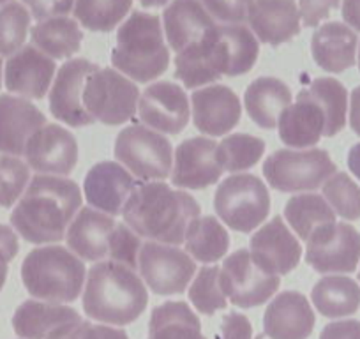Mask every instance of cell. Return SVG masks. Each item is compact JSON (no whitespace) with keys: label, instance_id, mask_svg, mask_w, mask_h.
Wrapping results in <instances>:
<instances>
[{"label":"cell","instance_id":"9","mask_svg":"<svg viewBox=\"0 0 360 339\" xmlns=\"http://www.w3.org/2000/svg\"><path fill=\"white\" fill-rule=\"evenodd\" d=\"M138 85L117 69H98L83 89V106L89 115L106 126H120L136 115Z\"/></svg>","mask_w":360,"mask_h":339},{"label":"cell","instance_id":"16","mask_svg":"<svg viewBox=\"0 0 360 339\" xmlns=\"http://www.w3.org/2000/svg\"><path fill=\"white\" fill-rule=\"evenodd\" d=\"M23 155L29 168L37 175L64 177L78 162V143L65 127L46 124L30 138Z\"/></svg>","mask_w":360,"mask_h":339},{"label":"cell","instance_id":"57","mask_svg":"<svg viewBox=\"0 0 360 339\" xmlns=\"http://www.w3.org/2000/svg\"><path fill=\"white\" fill-rule=\"evenodd\" d=\"M2 75H4V71H2V57H0V85H2Z\"/></svg>","mask_w":360,"mask_h":339},{"label":"cell","instance_id":"41","mask_svg":"<svg viewBox=\"0 0 360 339\" xmlns=\"http://www.w3.org/2000/svg\"><path fill=\"white\" fill-rule=\"evenodd\" d=\"M323 198L338 216L348 221L360 219V188L345 172H335L325 182Z\"/></svg>","mask_w":360,"mask_h":339},{"label":"cell","instance_id":"26","mask_svg":"<svg viewBox=\"0 0 360 339\" xmlns=\"http://www.w3.org/2000/svg\"><path fill=\"white\" fill-rule=\"evenodd\" d=\"M248 22L256 39L279 46L300 32L299 6L293 0H255Z\"/></svg>","mask_w":360,"mask_h":339},{"label":"cell","instance_id":"55","mask_svg":"<svg viewBox=\"0 0 360 339\" xmlns=\"http://www.w3.org/2000/svg\"><path fill=\"white\" fill-rule=\"evenodd\" d=\"M348 166L352 174L360 181V143L353 145L348 154Z\"/></svg>","mask_w":360,"mask_h":339},{"label":"cell","instance_id":"19","mask_svg":"<svg viewBox=\"0 0 360 339\" xmlns=\"http://www.w3.org/2000/svg\"><path fill=\"white\" fill-rule=\"evenodd\" d=\"M55 72L53 58L36 46H23L6 62L4 85L9 94L18 98L43 99L50 91Z\"/></svg>","mask_w":360,"mask_h":339},{"label":"cell","instance_id":"14","mask_svg":"<svg viewBox=\"0 0 360 339\" xmlns=\"http://www.w3.org/2000/svg\"><path fill=\"white\" fill-rule=\"evenodd\" d=\"M98 69V64L86 58H71L58 69L50 89V112L55 119L71 127L96 122L83 106V89L89 76Z\"/></svg>","mask_w":360,"mask_h":339},{"label":"cell","instance_id":"45","mask_svg":"<svg viewBox=\"0 0 360 339\" xmlns=\"http://www.w3.org/2000/svg\"><path fill=\"white\" fill-rule=\"evenodd\" d=\"M214 20L221 23H244L255 0H200Z\"/></svg>","mask_w":360,"mask_h":339},{"label":"cell","instance_id":"17","mask_svg":"<svg viewBox=\"0 0 360 339\" xmlns=\"http://www.w3.org/2000/svg\"><path fill=\"white\" fill-rule=\"evenodd\" d=\"M251 258L270 276H285L299 265L302 245L281 216H274L251 237Z\"/></svg>","mask_w":360,"mask_h":339},{"label":"cell","instance_id":"34","mask_svg":"<svg viewBox=\"0 0 360 339\" xmlns=\"http://www.w3.org/2000/svg\"><path fill=\"white\" fill-rule=\"evenodd\" d=\"M186 252L193 260L214 264L228 252L230 237L214 216H200L189 224L184 238Z\"/></svg>","mask_w":360,"mask_h":339},{"label":"cell","instance_id":"6","mask_svg":"<svg viewBox=\"0 0 360 339\" xmlns=\"http://www.w3.org/2000/svg\"><path fill=\"white\" fill-rule=\"evenodd\" d=\"M335 165L327 151H276L263 165V175L270 188L281 193L313 191L321 188L335 174Z\"/></svg>","mask_w":360,"mask_h":339},{"label":"cell","instance_id":"20","mask_svg":"<svg viewBox=\"0 0 360 339\" xmlns=\"http://www.w3.org/2000/svg\"><path fill=\"white\" fill-rule=\"evenodd\" d=\"M136 186V179L122 165L101 161L89 170L83 193L92 209L108 216H119Z\"/></svg>","mask_w":360,"mask_h":339},{"label":"cell","instance_id":"59","mask_svg":"<svg viewBox=\"0 0 360 339\" xmlns=\"http://www.w3.org/2000/svg\"><path fill=\"white\" fill-rule=\"evenodd\" d=\"M359 69H360V51H359Z\"/></svg>","mask_w":360,"mask_h":339},{"label":"cell","instance_id":"36","mask_svg":"<svg viewBox=\"0 0 360 339\" xmlns=\"http://www.w3.org/2000/svg\"><path fill=\"white\" fill-rule=\"evenodd\" d=\"M307 92L320 105L325 115L323 136H335L341 133L348 113V92L345 85L334 78H316L313 79Z\"/></svg>","mask_w":360,"mask_h":339},{"label":"cell","instance_id":"25","mask_svg":"<svg viewBox=\"0 0 360 339\" xmlns=\"http://www.w3.org/2000/svg\"><path fill=\"white\" fill-rule=\"evenodd\" d=\"M216 27L200 0H172L162 13V30L175 53L202 41Z\"/></svg>","mask_w":360,"mask_h":339},{"label":"cell","instance_id":"40","mask_svg":"<svg viewBox=\"0 0 360 339\" xmlns=\"http://www.w3.org/2000/svg\"><path fill=\"white\" fill-rule=\"evenodd\" d=\"M32 15L20 2L0 8V57H13L25 46Z\"/></svg>","mask_w":360,"mask_h":339},{"label":"cell","instance_id":"47","mask_svg":"<svg viewBox=\"0 0 360 339\" xmlns=\"http://www.w3.org/2000/svg\"><path fill=\"white\" fill-rule=\"evenodd\" d=\"M339 2L341 0H299L300 22L306 27H318L339 8Z\"/></svg>","mask_w":360,"mask_h":339},{"label":"cell","instance_id":"29","mask_svg":"<svg viewBox=\"0 0 360 339\" xmlns=\"http://www.w3.org/2000/svg\"><path fill=\"white\" fill-rule=\"evenodd\" d=\"M292 105V92L285 82L262 76L245 89L244 106L252 122L262 129H274L279 117Z\"/></svg>","mask_w":360,"mask_h":339},{"label":"cell","instance_id":"28","mask_svg":"<svg viewBox=\"0 0 360 339\" xmlns=\"http://www.w3.org/2000/svg\"><path fill=\"white\" fill-rule=\"evenodd\" d=\"M356 43V34L348 25L330 22L313 34L311 53L323 71L338 75L355 65Z\"/></svg>","mask_w":360,"mask_h":339},{"label":"cell","instance_id":"3","mask_svg":"<svg viewBox=\"0 0 360 339\" xmlns=\"http://www.w3.org/2000/svg\"><path fill=\"white\" fill-rule=\"evenodd\" d=\"M148 302L145 283L133 269L115 262L90 267L83 292V311L108 325H129L141 316Z\"/></svg>","mask_w":360,"mask_h":339},{"label":"cell","instance_id":"49","mask_svg":"<svg viewBox=\"0 0 360 339\" xmlns=\"http://www.w3.org/2000/svg\"><path fill=\"white\" fill-rule=\"evenodd\" d=\"M252 325L248 316L242 313H228L221 320L219 328L216 332V339H251Z\"/></svg>","mask_w":360,"mask_h":339},{"label":"cell","instance_id":"24","mask_svg":"<svg viewBox=\"0 0 360 339\" xmlns=\"http://www.w3.org/2000/svg\"><path fill=\"white\" fill-rule=\"evenodd\" d=\"M115 224L113 216L92 207H82L65 234L69 249L79 260L101 262L108 257L110 235Z\"/></svg>","mask_w":360,"mask_h":339},{"label":"cell","instance_id":"2","mask_svg":"<svg viewBox=\"0 0 360 339\" xmlns=\"http://www.w3.org/2000/svg\"><path fill=\"white\" fill-rule=\"evenodd\" d=\"M200 212V203L189 193L162 182H145L131 193L122 216L127 226L140 237L179 245Z\"/></svg>","mask_w":360,"mask_h":339},{"label":"cell","instance_id":"37","mask_svg":"<svg viewBox=\"0 0 360 339\" xmlns=\"http://www.w3.org/2000/svg\"><path fill=\"white\" fill-rule=\"evenodd\" d=\"M133 0H75L76 22L92 32H110L129 13Z\"/></svg>","mask_w":360,"mask_h":339},{"label":"cell","instance_id":"4","mask_svg":"<svg viewBox=\"0 0 360 339\" xmlns=\"http://www.w3.org/2000/svg\"><path fill=\"white\" fill-rule=\"evenodd\" d=\"M112 64L117 71L138 83L152 82L168 69L169 50L159 16L136 11L120 25Z\"/></svg>","mask_w":360,"mask_h":339},{"label":"cell","instance_id":"31","mask_svg":"<svg viewBox=\"0 0 360 339\" xmlns=\"http://www.w3.org/2000/svg\"><path fill=\"white\" fill-rule=\"evenodd\" d=\"M30 37H32V46L53 60L76 55L83 41L78 22L69 16H55L37 22V25L32 27Z\"/></svg>","mask_w":360,"mask_h":339},{"label":"cell","instance_id":"12","mask_svg":"<svg viewBox=\"0 0 360 339\" xmlns=\"http://www.w3.org/2000/svg\"><path fill=\"white\" fill-rule=\"evenodd\" d=\"M306 262L320 274H352L360 262V234L346 223H332L307 241Z\"/></svg>","mask_w":360,"mask_h":339},{"label":"cell","instance_id":"1","mask_svg":"<svg viewBox=\"0 0 360 339\" xmlns=\"http://www.w3.org/2000/svg\"><path fill=\"white\" fill-rule=\"evenodd\" d=\"M82 191L71 179L36 175L11 212V226L30 244H55L68 234L78 210Z\"/></svg>","mask_w":360,"mask_h":339},{"label":"cell","instance_id":"43","mask_svg":"<svg viewBox=\"0 0 360 339\" xmlns=\"http://www.w3.org/2000/svg\"><path fill=\"white\" fill-rule=\"evenodd\" d=\"M30 182V168L13 155H0V207L16 205Z\"/></svg>","mask_w":360,"mask_h":339},{"label":"cell","instance_id":"35","mask_svg":"<svg viewBox=\"0 0 360 339\" xmlns=\"http://www.w3.org/2000/svg\"><path fill=\"white\" fill-rule=\"evenodd\" d=\"M285 217L293 231L306 242L316 230L335 223V212L320 195H297L290 198L285 207Z\"/></svg>","mask_w":360,"mask_h":339},{"label":"cell","instance_id":"30","mask_svg":"<svg viewBox=\"0 0 360 339\" xmlns=\"http://www.w3.org/2000/svg\"><path fill=\"white\" fill-rule=\"evenodd\" d=\"M78 320L82 316L72 307L30 299L20 304L13 314V328L23 339H46L55 328Z\"/></svg>","mask_w":360,"mask_h":339},{"label":"cell","instance_id":"15","mask_svg":"<svg viewBox=\"0 0 360 339\" xmlns=\"http://www.w3.org/2000/svg\"><path fill=\"white\" fill-rule=\"evenodd\" d=\"M138 115L143 126L161 134H179L189 122V99L184 89L172 82L148 85L138 101Z\"/></svg>","mask_w":360,"mask_h":339},{"label":"cell","instance_id":"22","mask_svg":"<svg viewBox=\"0 0 360 339\" xmlns=\"http://www.w3.org/2000/svg\"><path fill=\"white\" fill-rule=\"evenodd\" d=\"M191 106L196 129L207 136H223L240 120V101L224 85H209L195 91Z\"/></svg>","mask_w":360,"mask_h":339},{"label":"cell","instance_id":"11","mask_svg":"<svg viewBox=\"0 0 360 339\" xmlns=\"http://www.w3.org/2000/svg\"><path fill=\"white\" fill-rule=\"evenodd\" d=\"M278 276H270L252 262L248 249H238L224 258L219 267V285L224 297L238 307L265 304L279 288Z\"/></svg>","mask_w":360,"mask_h":339},{"label":"cell","instance_id":"5","mask_svg":"<svg viewBox=\"0 0 360 339\" xmlns=\"http://www.w3.org/2000/svg\"><path fill=\"white\" fill-rule=\"evenodd\" d=\"M22 281L37 300L75 302L85 285V265L68 248L43 245L32 249L23 260Z\"/></svg>","mask_w":360,"mask_h":339},{"label":"cell","instance_id":"8","mask_svg":"<svg viewBox=\"0 0 360 339\" xmlns=\"http://www.w3.org/2000/svg\"><path fill=\"white\" fill-rule=\"evenodd\" d=\"M214 207L226 226L249 234L269 216V189L255 175L235 174L217 186Z\"/></svg>","mask_w":360,"mask_h":339},{"label":"cell","instance_id":"44","mask_svg":"<svg viewBox=\"0 0 360 339\" xmlns=\"http://www.w3.org/2000/svg\"><path fill=\"white\" fill-rule=\"evenodd\" d=\"M141 237L134 234L127 224L117 223L110 235V260L115 264L126 265L129 269H138V258L141 251Z\"/></svg>","mask_w":360,"mask_h":339},{"label":"cell","instance_id":"33","mask_svg":"<svg viewBox=\"0 0 360 339\" xmlns=\"http://www.w3.org/2000/svg\"><path fill=\"white\" fill-rule=\"evenodd\" d=\"M311 299L323 316H349L360 307V286L345 276H327L314 285Z\"/></svg>","mask_w":360,"mask_h":339},{"label":"cell","instance_id":"53","mask_svg":"<svg viewBox=\"0 0 360 339\" xmlns=\"http://www.w3.org/2000/svg\"><path fill=\"white\" fill-rule=\"evenodd\" d=\"M342 18L360 32V0H342Z\"/></svg>","mask_w":360,"mask_h":339},{"label":"cell","instance_id":"48","mask_svg":"<svg viewBox=\"0 0 360 339\" xmlns=\"http://www.w3.org/2000/svg\"><path fill=\"white\" fill-rule=\"evenodd\" d=\"M23 6L37 22H43L55 16L68 15L75 8V0H23Z\"/></svg>","mask_w":360,"mask_h":339},{"label":"cell","instance_id":"13","mask_svg":"<svg viewBox=\"0 0 360 339\" xmlns=\"http://www.w3.org/2000/svg\"><path fill=\"white\" fill-rule=\"evenodd\" d=\"M207 53L214 71L219 76H240L251 71L258 58V39L242 23H221L205 37Z\"/></svg>","mask_w":360,"mask_h":339},{"label":"cell","instance_id":"21","mask_svg":"<svg viewBox=\"0 0 360 339\" xmlns=\"http://www.w3.org/2000/svg\"><path fill=\"white\" fill-rule=\"evenodd\" d=\"M43 126L46 117L29 99L13 94L0 96V152L4 155L25 154L30 138Z\"/></svg>","mask_w":360,"mask_h":339},{"label":"cell","instance_id":"32","mask_svg":"<svg viewBox=\"0 0 360 339\" xmlns=\"http://www.w3.org/2000/svg\"><path fill=\"white\" fill-rule=\"evenodd\" d=\"M148 339H207L195 311L182 300H169L152 311Z\"/></svg>","mask_w":360,"mask_h":339},{"label":"cell","instance_id":"56","mask_svg":"<svg viewBox=\"0 0 360 339\" xmlns=\"http://www.w3.org/2000/svg\"><path fill=\"white\" fill-rule=\"evenodd\" d=\"M169 0H140V4L145 8H161V6L168 4Z\"/></svg>","mask_w":360,"mask_h":339},{"label":"cell","instance_id":"54","mask_svg":"<svg viewBox=\"0 0 360 339\" xmlns=\"http://www.w3.org/2000/svg\"><path fill=\"white\" fill-rule=\"evenodd\" d=\"M349 126L353 133L360 136V87L353 89L349 98Z\"/></svg>","mask_w":360,"mask_h":339},{"label":"cell","instance_id":"52","mask_svg":"<svg viewBox=\"0 0 360 339\" xmlns=\"http://www.w3.org/2000/svg\"><path fill=\"white\" fill-rule=\"evenodd\" d=\"M83 339H129L122 328L110 327V325H92L89 324Z\"/></svg>","mask_w":360,"mask_h":339},{"label":"cell","instance_id":"51","mask_svg":"<svg viewBox=\"0 0 360 339\" xmlns=\"http://www.w3.org/2000/svg\"><path fill=\"white\" fill-rule=\"evenodd\" d=\"M89 324L90 321L85 320L71 321V324H65L62 325V327L55 328L53 332H50V334L46 335V339H83Z\"/></svg>","mask_w":360,"mask_h":339},{"label":"cell","instance_id":"23","mask_svg":"<svg viewBox=\"0 0 360 339\" xmlns=\"http://www.w3.org/2000/svg\"><path fill=\"white\" fill-rule=\"evenodd\" d=\"M314 328V313L300 292H283L269 304L263 331L270 339H307Z\"/></svg>","mask_w":360,"mask_h":339},{"label":"cell","instance_id":"46","mask_svg":"<svg viewBox=\"0 0 360 339\" xmlns=\"http://www.w3.org/2000/svg\"><path fill=\"white\" fill-rule=\"evenodd\" d=\"M18 235L15 228L8 224H0V292L8 279V267L18 255Z\"/></svg>","mask_w":360,"mask_h":339},{"label":"cell","instance_id":"27","mask_svg":"<svg viewBox=\"0 0 360 339\" xmlns=\"http://www.w3.org/2000/svg\"><path fill=\"white\" fill-rule=\"evenodd\" d=\"M283 143L292 148H309L325 133V115L307 89L299 92L297 101L283 112L278 120Z\"/></svg>","mask_w":360,"mask_h":339},{"label":"cell","instance_id":"18","mask_svg":"<svg viewBox=\"0 0 360 339\" xmlns=\"http://www.w3.org/2000/svg\"><path fill=\"white\" fill-rule=\"evenodd\" d=\"M223 168L217 162V143L210 138H188L176 147L172 184L179 189H205L217 184Z\"/></svg>","mask_w":360,"mask_h":339},{"label":"cell","instance_id":"50","mask_svg":"<svg viewBox=\"0 0 360 339\" xmlns=\"http://www.w3.org/2000/svg\"><path fill=\"white\" fill-rule=\"evenodd\" d=\"M320 339H360L359 320H341L325 325Z\"/></svg>","mask_w":360,"mask_h":339},{"label":"cell","instance_id":"38","mask_svg":"<svg viewBox=\"0 0 360 339\" xmlns=\"http://www.w3.org/2000/svg\"><path fill=\"white\" fill-rule=\"evenodd\" d=\"M265 152V141L245 133L231 134L217 143V162L223 172H242L255 166Z\"/></svg>","mask_w":360,"mask_h":339},{"label":"cell","instance_id":"42","mask_svg":"<svg viewBox=\"0 0 360 339\" xmlns=\"http://www.w3.org/2000/svg\"><path fill=\"white\" fill-rule=\"evenodd\" d=\"M189 300L203 314L226 309L228 299L219 285V267H202L189 288Z\"/></svg>","mask_w":360,"mask_h":339},{"label":"cell","instance_id":"60","mask_svg":"<svg viewBox=\"0 0 360 339\" xmlns=\"http://www.w3.org/2000/svg\"><path fill=\"white\" fill-rule=\"evenodd\" d=\"M359 279H360V271H359Z\"/></svg>","mask_w":360,"mask_h":339},{"label":"cell","instance_id":"58","mask_svg":"<svg viewBox=\"0 0 360 339\" xmlns=\"http://www.w3.org/2000/svg\"><path fill=\"white\" fill-rule=\"evenodd\" d=\"M9 2H11V0H0V6H6L9 4Z\"/></svg>","mask_w":360,"mask_h":339},{"label":"cell","instance_id":"39","mask_svg":"<svg viewBox=\"0 0 360 339\" xmlns=\"http://www.w3.org/2000/svg\"><path fill=\"white\" fill-rule=\"evenodd\" d=\"M175 76L184 83L188 89H196L207 85V83L217 82L221 78L214 71L210 64L209 53H207L205 43L198 41L193 46L186 48L184 51L176 53L175 57Z\"/></svg>","mask_w":360,"mask_h":339},{"label":"cell","instance_id":"10","mask_svg":"<svg viewBox=\"0 0 360 339\" xmlns=\"http://www.w3.org/2000/svg\"><path fill=\"white\" fill-rule=\"evenodd\" d=\"M138 271L158 295L182 293L195 276V260L188 252L161 242H145L138 258Z\"/></svg>","mask_w":360,"mask_h":339},{"label":"cell","instance_id":"7","mask_svg":"<svg viewBox=\"0 0 360 339\" xmlns=\"http://www.w3.org/2000/svg\"><path fill=\"white\" fill-rule=\"evenodd\" d=\"M115 158L134 179L147 182L166 179L173 168L168 138L143 124H133L120 131L115 140Z\"/></svg>","mask_w":360,"mask_h":339}]
</instances>
